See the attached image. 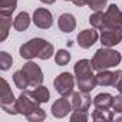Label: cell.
<instances>
[{
  "label": "cell",
  "mask_w": 122,
  "mask_h": 122,
  "mask_svg": "<svg viewBox=\"0 0 122 122\" xmlns=\"http://www.w3.org/2000/svg\"><path fill=\"white\" fill-rule=\"evenodd\" d=\"M19 55H20V57L27 59V60H32L35 57L47 60L55 55V47L47 40H45L42 37H35L20 46Z\"/></svg>",
  "instance_id": "cell-1"
},
{
  "label": "cell",
  "mask_w": 122,
  "mask_h": 122,
  "mask_svg": "<svg viewBox=\"0 0 122 122\" xmlns=\"http://www.w3.org/2000/svg\"><path fill=\"white\" fill-rule=\"evenodd\" d=\"M122 60V55L118 50H113L111 47L102 46L101 49H98L91 60L93 71L99 72V71H105V69H111L115 68L121 63Z\"/></svg>",
  "instance_id": "cell-2"
},
{
  "label": "cell",
  "mask_w": 122,
  "mask_h": 122,
  "mask_svg": "<svg viewBox=\"0 0 122 122\" xmlns=\"http://www.w3.org/2000/svg\"><path fill=\"white\" fill-rule=\"evenodd\" d=\"M53 86L56 89V92L60 96H69L73 93V88H75V78L72 73L69 72H62L60 75H57L53 81Z\"/></svg>",
  "instance_id": "cell-3"
},
{
  "label": "cell",
  "mask_w": 122,
  "mask_h": 122,
  "mask_svg": "<svg viewBox=\"0 0 122 122\" xmlns=\"http://www.w3.org/2000/svg\"><path fill=\"white\" fill-rule=\"evenodd\" d=\"M16 105H17V111H19V113H22V115H27V113H30L32 111H35L36 108H39V102L35 99V96L32 95V91H27V89H25L22 93H20V96L16 99Z\"/></svg>",
  "instance_id": "cell-4"
},
{
  "label": "cell",
  "mask_w": 122,
  "mask_h": 122,
  "mask_svg": "<svg viewBox=\"0 0 122 122\" xmlns=\"http://www.w3.org/2000/svg\"><path fill=\"white\" fill-rule=\"evenodd\" d=\"M23 72L27 75V79H29V83H30V88H37L43 83V72L40 69L39 65H36L35 62H32V60H29V62L26 65H23Z\"/></svg>",
  "instance_id": "cell-5"
},
{
  "label": "cell",
  "mask_w": 122,
  "mask_h": 122,
  "mask_svg": "<svg viewBox=\"0 0 122 122\" xmlns=\"http://www.w3.org/2000/svg\"><path fill=\"white\" fill-rule=\"evenodd\" d=\"M99 39H101L102 46H106V47L116 46L122 42V27L105 29V30H102Z\"/></svg>",
  "instance_id": "cell-6"
},
{
  "label": "cell",
  "mask_w": 122,
  "mask_h": 122,
  "mask_svg": "<svg viewBox=\"0 0 122 122\" xmlns=\"http://www.w3.org/2000/svg\"><path fill=\"white\" fill-rule=\"evenodd\" d=\"M35 26H37L39 29H49L53 25V15L50 13V10L45 9V7H39L33 12V17H32Z\"/></svg>",
  "instance_id": "cell-7"
},
{
  "label": "cell",
  "mask_w": 122,
  "mask_h": 122,
  "mask_svg": "<svg viewBox=\"0 0 122 122\" xmlns=\"http://www.w3.org/2000/svg\"><path fill=\"white\" fill-rule=\"evenodd\" d=\"M105 25L106 29L122 27V12L116 5H111L105 12Z\"/></svg>",
  "instance_id": "cell-8"
},
{
  "label": "cell",
  "mask_w": 122,
  "mask_h": 122,
  "mask_svg": "<svg viewBox=\"0 0 122 122\" xmlns=\"http://www.w3.org/2000/svg\"><path fill=\"white\" fill-rule=\"evenodd\" d=\"M99 39V35H98V30L96 29H85L82 30L78 36H76V42L78 45L82 47V49H89L92 47Z\"/></svg>",
  "instance_id": "cell-9"
},
{
  "label": "cell",
  "mask_w": 122,
  "mask_h": 122,
  "mask_svg": "<svg viewBox=\"0 0 122 122\" xmlns=\"http://www.w3.org/2000/svg\"><path fill=\"white\" fill-rule=\"evenodd\" d=\"M72 109L73 111H88L91 103H92V99L89 96V92H83V91H78V92H73L72 95Z\"/></svg>",
  "instance_id": "cell-10"
},
{
  "label": "cell",
  "mask_w": 122,
  "mask_h": 122,
  "mask_svg": "<svg viewBox=\"0 0 122 122\" xmlns=\"http://www.w3.org/2000/svg\"><path fill=\"white\" fill-rule=\"evenodd\" d=\"M50 111H52V115L55 118L62 119L72 111V103L66 99V96H62V98H59V99H56L53 102Z\"/></svg>",
  "instance_id": "cell-11"
},
{
  "label": "cell",
  "mask_w": 122,
  "mask_h": 122,
  "mask_svg": "<svg viewBox=\"0 0 122 122\" xmlns=\"http://www.w3.org/2000/svg\"><path fill=\"white\" fill-rule=\"evenodd\" d=\"M57 26L63 33H72L76 29V19L71 13H63L57 19Z\"/></svg>",
  "instance_id": "cell-12"
},
{
  "label": "cell",
  "mask_w": 122,
  "mask_h": 122,
  "mask_svg": "<svg viewBox=\"0 0 122 122\" xmlns=\"http://www.w3.org/2000/svg\"><path fill=\"white\" fill-rule=\"evenodd\" d=\"M93 68H92V63L89 59H81L75 63V68H73V72H75V76L76 79L79 78H86V76H92L93 75Z\"/></svg>",
  "instance_id": "cell-13"
},
{
  "label": "cell",
  "mask_w": 122,
  "mask_h": 122,
  "mask_svg": "<svg viewBox=\"0 0 122 122\" xmlns=\"http://www.w3.org/2000/svg\"><path fill=\"white\" fill-rule=\"evenodd\" d=\"M116 79V72H111L108 69L99 71L96 73V82L99 86H113Z\"/></svg>",
  "instance_id": "cell-14"
},
{
  "label": "cell",
  "mask_w": 122,
  "mask_h": 122,
  "mask_svg": "<svg viewBox=\"0 0 122 122\" xmlns=\"http://www.w3.org/2000/svg\"><path fill=\"white\" fill-rule=\"evenodd\" d=\"M30 15L27 13V12H20L16 17H15V20H13V27H15V30H17V32H25V30H27V27H29V25H30Z\"/></svg>",
  "instance_id": "cell-15"
},
{
  "label": "cell",
  "mask_w": 122,
  "mask_h": 122,
  "mask_svg": "<svg viewBox=\"0 0 122 122\" xmlns=\"http://www.w3.org/2000/svg\"><path fill=\"white\" fill-rule=\"evenodd\" d=\"M112 103H113V96L111 93H98L95 98H93V105L95 108H102V109H109L112 108Z\"/></svg>",
  "instance_id": "cell-16"
},
{
  "label": "cell",
  "mask_w": 122,
  "mask_h": 122,
  "mask_svg": "<svg viewBox=\"0 0 122 122\" xmlns=\"http://www.w3.org/2000/svg\"><path fill=\"white\" fill-rule=\"evenodd\" d=\"M76 83H78V88L79 91H83V92H91L96 88L98 82H96V75H92V76H86V78H79L76 79Z\"/></svg>",
  "instance_id": "cell-17"
},
{
  "label": "cell",
  "mask_w": 122,
  "mask_h": 122,
  "mask_svg": "<svg viewBox=\"0 0 122 122\" xmlns=\"http://www.w3.org/2000/svg\"><path fill=\"white\" fill-rule=\"evenodd\" d=\"M92 119L95 122H111L115 119V113H113V111H109V109L96 108L92 113Z\"/></svg>",
  "instance_id": "cell-18"
},
{
  "label": "cell",
  "mask_w": 122,
  "mask_h": 122,
  "mask_svg": "<svg viewBox=\"0 0 122 122\" xmlns=\"http://www.w3.org/2000/svg\"><path fill=\"white\" fill-rule=\"evenodd\" d=\"M89 23L96 30H105L106 29V25H105V13L102 10H98V12L92 13L91 17H89Z\"/></svg>",
  "instance_id": "cell-19"
},
{
  "label": "cell",
  "mask_w": 122,
  "mask_h": 122,
  "mask_svg": "<svg viewBox=\"0 0 122 122\" xmlns=\"http://www.w3.org/2000/svg\"><path fill=\"white\" fill-rule=\"evenodd\" d=\"M10 27H12V16L0 15V42H5L7 39Z\"/></svg>",
  "instance_id": "cell-20"
},
{
  "label": "cell",
  "mask_w": 122,
  "mask_h": 122,
  "mask_svg": "<svg viewBox=\"0 0 122 122\" xmlns=\"http://www.w3.org/2000/svg\"><path fill=\"white\" fill-rule=\"evenodd\" d=\"M13 82H15L16 88H19V89H22V91H25V89L30 88V83H29L27 75L23 72V69L16 71V72L13 73Z\"/></svg>",
  "instance_id": "cell-21"
},
{
  "label": "cell",
  "mask_w": 122,
  "mask_h": 122,
  "mask_svg": "<svg viewBox=\"0 0 122 122\" xmlns=\"http://www.w3.org/2000/svg\"><path fill=\"white\" fill-rule=\"evenodd\" d=\"M32 95L35 96V99H36L40 105H42V103H47L49 99H50V92H49V89H47L46 86H43V85L35 88V89L32 91Z\"/></svg>",
  "instance_id": "cell-22"
},
{
  "label": "cell",
  "mask_w": 122,
  "mask_h": 122,
  "mask_svg": "<svg viewBox=\"0 0 122 122\" xmlns=\"http://www.w3.org/2000/svg\"><path fill=\"white\" fill-rule=\"evenodd\" d=\"M17 7V0H0V15L12 16Z\"/></svg>",
  "instance_id": "cell-23"
},
{
  "label": "cell",
  "mask_w": 122,
  "mask_h": 122,
  "mask_svg": "<svg viewBox=\"0 0 122 122\" xmlns=\"http://www.w3.org/2000/svg\"><path fill=\"white\" fill-rule=\"evenodd\" d=\"M71 60V53L65 49H59L56 53H55V62L57 66H65L69 63Z\"/></svg>",
  "instance_id": "cell-24"
},
{
  "label": "cell",
  "mask_w": 122,
  "mask_h": 122,
  "mask_svg": "<svg viewBox=\"0 0 122 122\" xmlns=\"http://www.w3.org/2000/svg\"><path fill=\"white\" fill-rule=\"evenodd\" d=\"M12 63H13V57L10 53L7 52H0V69L2 71H9L12 68Z\"/></svg>",
  "instance_id": "cell-25"
},
{
  "label": "cell",
  "mask_w": 122,
  "mask_h": 122,
  "mask_svg": "<svg viewBox=\"0 0 122 122\" xmlns=\"http://www.w3.org/2000/svg\"><path fill=\"white\" fill-rule=\"evenodd\" d=\"M26 118H27V121H30V122H40V121H43V119L46 118V112L39 106V108H36L35 111H32L30 113H27Z\"/></svg>",
  "instance_id": "cell-26"
},
{
  "label": "cell",
  "mask_w": 122,
  "mask_h": 122,
  "mask_svg": "<svg viewBox=\"0 0 122 122\" xmlns=\"http://www.w3.org/2000/svg\"><path fill=\"white\" fill-rule=\"evenodd\" d=\"M88 119H89V115L86 111H73V113L71 115L72 122H86Z\"/></svg>",
  "instance_id": "cell-27"
},
{
  "label": "cell",
  "mask_w": 122,
  "mask_h": 122,
  "mask_svg": "<svg viewBox=\"0 0 122 122\" xmlns=\"http://www.w3.org/2000/svg\"><path fill=\"white\" fill-rule=\"evenodd\" d=\"M106 3H108V0H88V6L95 12L106 7Z\"/></svg>",
  "instance_id": "cell-28"
},
{
  "label": "cell",
  "mask_w": 122,
  "mask_h": 122,
  "mask_svg": "<svg viewBox=\"0 0 122 122\" xmlns=\"http://www.w3.org/2000/svg\"><path fill=\"white\" fill-rule=\"evenodd\" d=\"M112 109H113V112H116V113H122V93L113 96Z\"/></svg>",
  "instance_id": "cell-29"
},
{
  "label": "cell",
  "mask_w": 122,
  "mask_h": 122,
  "mask_svg": "<svg viewBox=\"0 0 122 122\" xmlns=\"http://www.w3.org/2000/svg\"><path fill=\"white\" fill-rule=\"evenodd\" d=\"M113 88H115L119 93H122V71H116V79H115Z\"/></svg>",
  "instance_id": "cell-30"
},
{
  "label": "cell",
  "mask_w": 122,
  "mask_h": 122,
  "mask_svg": "<svg viewBox=\"0 0 122 122\" xmlns=\"http://www.w3.org/2000/svg\"><path fill=\"white\" fill-rule=\"evenodd\" d=\"M72 2H73V5L78 6V7H83V6L88 5V0H72Z\"/></svg>",
  "instance_id": "cell-31"
},
{
  "label": "cell",
  "mask_w": 122,
  "mask_h": 122,
  "mask_svg": "<svg viewBox=\"0 0 122 122\" xmlns=\"http://www.w3.org/2000/svg\"><path fill=\"white\" fill-rule=\"evenodd\" d=\"M40 2H42L43 5H53L56 0H40Z\"/></svg>",
  "instance_id": "cell-32"
},
{
  "label": "cell",
  "mask_w": 122,
  "mask_h": 122,
  "mask_svg": "<svg viewBox=\"0 0 122 122\" xmlns=\"http://www.w3.org/2000/svg\"><path fill=\"white\" fill-rule=\"evenodd\" d=\"M115 121H116V122H122V116H119V118H115Z\"/></svg>",
  "instance_id": "cell-33"
},
{
  "label": "cell",
  "mask_w": 122,
  "mask_h": 122,
  "mask_svg": "<svg viewBox=\"0 0 122 122\" xmlns=\"http://www.w3.org/2000/svg\"><path fill=\"white\" fill-rule=\"evenodd\" d=\"M65 2H69V0H65ZM71 2H72V0H71Z\"/></svg>",
  "instance_id": "cell-34"
}]
</instances>
